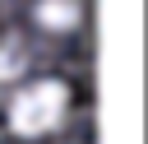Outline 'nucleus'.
I'll list each match as a JSON object with an SVG mask.
<instances>
[{
  "mask_svg": "<svg viewBox=\"0 0 148 144\" xmlns=\"http://www.w3.org/2000/svg\"><path fill=\"white\" fill-rule=\"evenodd\" d=\"M65 111H69V88L60 79H32L9 98V130L23 139H37V135H51L65 121Z\"/></svg>",
  "mask_w": 148,
  "mask_h": 144,
  "instance_id": "1",
  "label": "nucleus"
},
{
  "mask_svg": "<svg viewBox=\"0 0 148 144\" xmlns=\"http://www.w3.org/2000/svg\"><path fill=\"white\" fill-rule=\"evenodd\" d=\"M32 19L46 28V33H74L83 23V5L79 0H37L32 5Z\"/></svg>",
  "mask_w": 148,
  "mask_h": 144,
  "instance_id": "2",
  "label": "nucleus"
},
{
  "mask_svg": "<svg viewBox=\"0 0 148 144\" xmlns=\"http://www.w3.org/2000/svg\"><path fill=\"white\" fill-rule=\"evenodd\" d=\"M23 65H28V56H23V46H18L14 37H0V84H9V79H18V74H23Z\"/></svg>",
  "mask_w": 148,
  "mask_h": 144,
  "instance_id": "3",
  "label": "nucleus"
}]
</instances>
